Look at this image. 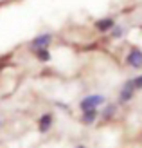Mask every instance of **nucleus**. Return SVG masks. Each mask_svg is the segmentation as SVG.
<instances>
[{
    "label": "nucleus",
    "mask_w": 142,
    "mask_h": 148,
    "mask_svg": "<svg viewBox=\"0 0 142 148\" xmlns=\"http://www.w3.org/2000/svg\"><path fill=\"white\" fill-rule=\"evenodd\" d=\"M103 105H106V96L104 94H86L85 98H81L79 101V110H92V108H99Z\"/></svg>",
    "instance_id": "obj_1"
},
{
    "label": "nucleus",
    "mask_w": 142,
    "mask_h": 148,
    "mask_svg": "<svg viewBox=\"0 0 142 148\" xmlns=\"http://www.w3.org/2000/svg\"><path fill=\"white\" fill-rule=\"evenodd\" d=\"M52 40H54L52 33H40L27 43V49H29V53H33V51H36V49H50Z\"/></svg>",
    "instance_id": "obj_2"
},
{
    "label": "nucleus",
    "mask_w": 142,
    "mask_h": 148,
    "mask_svg": "<svg viewBox=\"0 0 142 148\" xmlns=\"http://www.w3.org/2000/svg\"><path fill=\"white\" fill-rule=\"evenodd\" d=\"M36 127H38V132L41 136H47L52 130V127H54V114L52 112H43L38 117V121H36Z\"/></svg>",
    "instance_id": "obj_3"
},
{
    "label": "nucleus",
    "mask_w": 142,
    "mask_h": 148,
    "mask_svg": "<svg viewBox=\"0 0 142 148\" xmlns=\"http://www.w3.org/2000/svg\"><path fill=\"white\" fill-rule=\"evenodd\" d=\"M135 87H133V79H126L124 85L121 87V90H119V103H130L133 98H135Z\"/></svg>",
    "instance_id": "obj_4"
},
{
    "label": "nucleus",
    "mask_w": 142,
    "mask_h": 148,
    "mask_svg": "<svg viewBox=\"0 0 142 148\" xmlns=\"http://www.w3.org/2000/svg\"><path fill=\"white\" fill-rule=\"evenodd\" d=\"M126 63L131 69H142V51L139 47L130 49V53L126 54Z\"/></svg>",
    "instance_id": "obj_5"
},
{
    "label": "nucleus",
    "mask_w": 142,
    "mask_h": 148,
    "mask_svg": "<svg viewBox=\"0 0 142 148\" xmlns=\"http://www.w3.org/2000/svg\"><path fill=\"white\" fill-rule=\"evenodd\" d=\"M115 25H117V22H115V18H111V16L99 18V20H95V24H94V27L99 33H110Z\"/></svg>",
    "instance_id": "obj_6"
},
{
    "label": "nucleus",
    "mask_w": 142,
    "mask_h": 148,
    "mask_svg": "<svg viewBox=\"0 0 142 148\" xmlns=\"http://www.w3.org/2000/svg\"><path fill=\"white\" fill-rule=\"evenodd\" d=\"M97 119H99V108L85 110V112H81V116H79V121H81V125H85V127H90Z\"/></svg>",
    "instance_id": "obj_7"
},
{
    "label": "nucleus",
    "mask_w": 142,
    "mask_h": 148,
    "mask_svg": "<svg viewBox=\"0 0 142 148\" xmlns=\"http://www.w3.org/2000/svg\"><path fill=\"white\" fill-rule=\"evenodd\" d=\"M117 114V105L115 103H106L104 105V108L99 112V117H101V121H110V119H113V116Z\"/></svg>",
    "instance_id": "obj_8"
},
{
    "label": "nucleus",
    "mask_w": 142,
    "mask_h": 148,
    "mask_svg": "<svg viewBox=\"0 0 142 148\" xmlns=\"http://www.w3.org/2000/svg\"><path fill=\"white\" fill-rule=\"evenodd\" d=\"M33 56H34L40 63H49V62L52 60L50 49H36V51H33Z\"/></svg>",
    "instance_id": "obj_9"
},
{
    "label": "nucleus",
    "mask_w": 142,
    "mask_h": 148,
    "mask_svg": "<svg viewBox=\"0 0 142 148\" xmlns=\"http://www.w3.org/2000/svg\"><path fill=\"white\" fill-rule=\"evenodd\" d=\"M122 34H124V27H121V25H115V27H113V29H111V31H110V36H111V38H113V40L121 38Z\"/></svg>",
    "instance_id": "obj_10"
},
{
    "label": "nucleus",
    "mask_w": 142,
    "mask_h": 148,
    "mask_svg": "<svg viewBox=\"0 0 142 148\" xmlns=\"http://www.w3.org/2000/svg\"><path fill=\"white\" fill-rule=\"evenodd\" d=\"M133 79V87H135V90H142V74H139V76L131 78Z\"/></svg>",
    "instance_id": "obj_11"
},
{
    "label": "nucleus",
    "mask_w": 142,
    "mask_h": 148,
    "mask_svg": "<svg viewBox=\"0 0 142 148\" xmlns=\"http://www.w3.org/2000/svg\"><path fill=\"white\" fill-rule=\"evenodd\" d=\"M7 65H9V56H4V58H0V71H4Z\"/></svg>",
    "instance_id": "obj_12"
},
{
    "label": "nucleus",
    "mask_w": 142,
    "mask_h": 148,
    "mask_svg": "<svg viewBox=\"0 0 142 148\" xmlns=\"http://www.w3.org/2000/svg\"><path fill=\"white\" fill-rule=\"evenodd\" d=\"M74 148H88V146H86V145H76Z\"/></svg>",
    "instance_id": "obj_13"
},
{
    "label": "nucleus",
    "mask_w": 142,
    "mask_h": 148,
    "mask_svg": "<svg viewBox=\"0 0 142 148\" xmlns=\"http://www.w3.org/2000/svg\"><path fill=\"white\" fill-rule=\"evenodd\" d=\"M2 127H4V119L0 117V130H2Z\"/></svg>",
    "instance_id": "obj_14"
}]
</instances>
